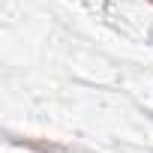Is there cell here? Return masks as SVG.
<instances>
[{
  "mask_svg": "<svg viewBox=\"0 0 153 153\" xmlns=\"http://www.w3.org/2000/svg\"><path fill=\"white\" fill-rule=\"evenodd\" d=\"M12 144L18 147H27L33 153H84L72 144H63V141H45V138H12Z\"/></svg>",
  "mask_w": 153,
  "mask_h": 153,
  "instance_id": "obj_1",
  "label": "cell"
},
{
  "mask_svg": "<svg viewBox=\"0 0 153 153\" xmlns=\"http://www.w3.org/2000/svg\"><path fill=\"white\" fill-rule=\"evenodd\" d=\"M144 114H147V117H153V111H150V108H144Z\"/></svg>",
  "mask_w": 153,
  "mask_h": 153,
  "instance_id": "obj_2",
  "label": "cell"
},
{
  "mask_svg": "<svg viewBox=\"0 0 153 153\" xmlns=\"http://www.w3.org/2000/svg\"><path fill=\"white\" fill-rule=\"evenodd\" d=\"M144 3H150V6H153V0H144Z\"/></svg>",
  "mask_w": 153,
  "mask_h": 153,
  "instance_id": "obj_3",
  "label": "cell"
}]
</instances>
